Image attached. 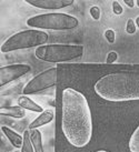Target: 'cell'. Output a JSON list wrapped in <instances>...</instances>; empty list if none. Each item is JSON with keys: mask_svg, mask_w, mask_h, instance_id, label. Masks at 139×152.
Wrapping results in <instances>:
<instances>
[{"mask_svg": "<svg viewBox=\"0 0 139 152\" xmlns=\"http://www.w3.org/2000/svg\"><path fill=\"white\" fill-rule=\"evenodd\" d=\"M61 128L69 143L82 148L93 137V118L88 101L84 94L66 88L61 97Z\"/></svg>", "mask_w": 139, "mask_h": 152, "instance_id": "cell-1", "label": "cell"}, {"mask_svg": "<svg viewBox=\"0 0 139 152\" xmlns=\"http://www.w3.org/2000/svg\"><path fill=\"white\" fill-rule=\"evenodd\" d=\"M95 91L110 102L139 100V72H115L101 77Z\"/></svg>", "mask_w": 139, "mask_h": 152, "instance_id": "cell-2", "label": "cell"}, {"mask_svg": "<svg viewBox=\"0 0 139 152\" xmlns=\"http://www.w3.org/2000/svg\"><path fill=\"white\" fill-rule=\"evenodd\" d=\"M27 26L38 30H71L79 26V20L69 13L48 12L36 15L27 19Z\"/></svg>", "mask_w": 139, "mask_h": 152, "instance_id": "cell-3", "label": "cell"}, {"mask_svg": "<svg viewBox=\"0 0 139 152\" xmlns=\"http://www.w3.org/2000/svg\"><path fill=\"white\" fill-rule=\"evenodd\" d=\"M49 36L46 31L38 29H26L18 31L11 34L8 39H6L0 50L2 53H8L13 51L22 50V49H30L35 47H40L46 45Z\"/></svg>", "mask_w": 139, "mask_h": 152, "instance_id": "cell-4", "label": "cell"}, {"mask_svg": "<svg viewBox=\"0 0 139 152\" xmlns=\"http://www.w3.org/2000/svg\"><path fill=\"white\" fill-rule=\"evenodd\" d=\"M85 48L80 45H43L35 50V56L46 62H66L80 58L84 55Z\"/></svg>", "mask_w": 139, "mask_h": 152, "instance_id": "cell-5", "label": "cell"}, {"mask_svg": "<svg viewBox=\"0 0 139 152\" xmlns=\"http://www.w3.org/2000/svg\"><path fill=\"white\" fill-rule=\"evenodd\" d=\"M56 83H57V67H51L34 77L25 86L22 93L25 96L36 94L55 87Z\"/></svg>", "mask_w": 139, "mask_h": 152, "instance_id": "cell-6", "label": "cell"}, {"mask_svg": "<svg viewBox=\"0 0 139 152\" xmlns=\"http://www.w3.org/2000/svg\"><path fill=\"white\" fill-rule=\"evenodd\" d=\"M31 67L25 64H13L0 68V87L9 85L30 72Z\"/></svg>", "mask_w": 139, "mask_h": 152, "instance_id": "cell-7", "label": "cell"}, {"mask_svg": "<svg viewBox=\"0 0 139 152\" xmlns=\"http://www.w3.org/2000/svg\"><path fill=\"white\" fill-rule=\"evenodd\" d=\"M32 7L47 10H58L74 4V0H26Z\"/></svg>", "mask_w": 139, "mask_h": 152, "instance_id": "cell-8", "label": "cell"}, {"mask_svg": "<svg viewBox=\"0 0 139 152\" xmlns=\"http://www.w3.org/2000/svg\"><path fill=\"white\" fill-rule=\"evenodd\" d=\"M55 118V112L54 110L48 109L45 110L43 112L39 114L37 118L35 119L32 122L29 124V130H32V129H38V128L42 127V126H46L48 123H50Z\"/></svg>", "mask_w": 139, "mask_h": 152, "instance_id": "cell-9", "label": "cell"}, {"mask_svg": "<svg viewBox=\"0 0 139 152\" xmlns=\"http://www.w3.org/2000/svg\"><path fill=\"white\" fill-rule=\"evenodd\" d=\"M18 106L24 108L25 110H29V111H32V112H38V113H41L45 110L41 106H39L38 103H36L34 100H31L28 96H19L17 99Z\"/></svg>", "mask_w": 139, "mask_h": 152, "instance_id": "cell-10", "label": "cell"}, {"mask_svg": "<svg viewBox=\"0 0 139 152\" xmlns=\"http://www.w3.org/2000/svg\"><path fill=\"white\" fill-rule=\"evenodd\" d=\"M1 131L4 134V137L9 140V142L13 144L15 148L19 149L22 147V143H24V137L22 135H20L16 131H13V129L6 127V126L1 127Z\"/></svg>", "mask_w": 139, "mask_h": 152, "instance_id": "cell-11", "label": "cell"}, {"mask_svg": "<svg viewBox=\"0 0 139 152\" xmlns=\"http://www.w3.org/2000/svg\"><path fill=\"white\" fill-rule=\"evenodd\" d=\"M0 114L13 119H22L26 117V110L19 106L4 107L0 109Z\"/></svg>", "mask_w": 139, "mask_h": 152, "instance_id": "cell-12", "label": "cell"}, {"mask_svg": "<svg viewBox=\"0 0 139 152\" xmlns=\"http://www.w3.org/2000/svg\"><path fill=\"white\" fill-rule=\"evenodd\" d=\"M30 139L34 145L35 152H43V145H42V135L41 132L38 129L30 130Z\"/></svg>", "mask_w": 139, "mask_h": 152, "instance_id": "cell-13", "label": "cell"}, {"mask_svg": "<svg viewBox=\"0 0 139 152\" xmlns=\"http://www.w3.org/2000/svg\"><path fill=\"white\" fill-rule=\"evenodd\" d=\"M22 137H24V143L21 147V152H35L34 145L30 139V130H26Z\"/></svg>", "mask_w": 139, "mask_h": 152, "instance_id": "cell-14", "label": "cell"}, {"mask_svg": "<svg viewBox=\"0 0 139 152\" xmlns=\"http://www.w3.org/2000/svg\"><path fill=\"white\" fill-rule=\"evenodd\" d=\"M129 150L130 152H139V126L129 139Z\"/></svg>", "mask_w": 139, "mask_h": 152, "instance_id": "cell-15", "label": "cell"}, {"mask_svg": "<svg viewBox=\"0 0 139 152\" xmlns=\"http://www.w3.org/2000/svg\"><path fill=\"white\" fill-rule=\"evenodd\" d=\"M89 13H90V16L93 17V20H99V19H100L101 11H100V8H99L98 6H93L91 8L89 9Z\"/></svg>", "mask_w": 139, "mask_h": 152, "instance_id": "cell-16", "label": "cell"}, {"mask_svg": "<svg viewBox=\"0 0 139 152\" xmlns=\"http://www.w3.org/2000/svg\"><path fill=\"white\" fill-rule=\"evenodd\" d=\"M136 23L134 21V19H128L126 25V32L129 34H134L136 32Z\"/></svg>", "mask_w": 139, "mask_h": 152, "instance_id": "cell-17", "label": "cell"}, {"mask_svg": "<svg viewBox=\"0 0 139 152\" xmlns=\"http://www.w3.org/2000/svg\"><path fill=\"white\" fill-rule=\"evenodd\" d=\"M105 38L109 43H114L116 40V34L113 29H108L105 31Z\"/></svg>", "mask_w": 139, "mask_h": 152, "instance_id": "cell-18", "label": "cell"}, {"mask_svg": "<svg viewBox=\"0 0 139 152\" xmlns=\"http://www.w3.org/2000/svg\"><path fill=\"white\" fill-rule=\"evenodd\" d=\"M111 7H113V11H114L115 15H121L124 12V9H122L121 4H119L118 1H113V4H111Z\"/></svg>", "mask_w": 139, "mask_h": 152, "instance_id": "cell-19", "label": "cell"}, {"mask_svg": "<svg viewBox=\"0 0 139 152\" xmlns=\"http://www.w3.org/2000/svg\"><path fill=\"white\" fill-rule=\"evenodd\" d=\"M117 59H118V53H117L116 51H110L109 53L107 55L106 62H107V64H114Z\"/></svg>", "mask_w": 139, "mask_h": 152, "instance_id": "cell-20", "label": "cell"}, {"mask_svg": "<svg viewBox=\"0 0 139 152\" xmlns=\"http://www.w3.org/2000/svg\"><path fill=\"white\" fill-rule=\"evenodd\" d=\"M124 2L129 8H134V6H135V1L134 0H124Z\"/></svg>", "mask_w": 139, "mask_h": 152, "instance_id": "cell-21", "label": "cell"}, {"mask_svg": "<svg viewBox=\"0 0 139 152\" xmlns=\"http://www.w3.org/2000/svg\"><path fill=\"white\" fill-rule=\"evenodd\" d=\"M135 23H136V27H137V28L139 29V16L136 18V22H135Z\"/></svg>", "mask_w": 139, "mask_h": 152, "instance_id": "cell-22", "label": "cell"}, {"mask_svg": "<svg viewBox=\"0 0 139 152\" xmlns=\"http://www.w3.org/2000/svg\"><path fill=\"white\" fill-rule=\"evenodd\" d=\"M96 152H109V151H106V150H98V151Z\"/></svg>", "mask_w": 139, "mask_h": 152, "instance_id": "cell-23", "label": "cell"}, {"mask_svg": "<svg viewBox=\"0 0 139 152\" xmlns=\"http://www.w3.org/2000/svg\"><path fill=\"white\" fill-rule=\"evenodd\" d=\"M136 4H137V6L139 7V0H137V1H136Z\"/></svg>", "mask_w": 139, "mask_h": 152, "instance_id": "cell-24", "label": "cell"}]
</instances>
